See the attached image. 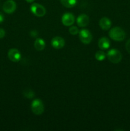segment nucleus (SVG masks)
Masks as SVG:
<instances>
[{"label":"nucleus","instance_id":"f257e3e1","mask_svg":"<svg viewBox=\"0 0 130 131\" xmlns=\"http://www.w3.org/2000/svg\"><path fill=\"white\" fill-rule=\"evenodd\" d=\"M109 37L113 40L121 42L126 38V33L120 27H114L110 30Z\"/></svg>","mask_w":130,"mask_h":131},{"label":"nucleus","instance_id":"f03ea898","mask_svg":"<svg viewBox=\"0 0 130 131\" xmlns=\"http://www.w3.org/2000/svg\"><path fill=\"white\" fill-rule=\"evenodd\" d=\"M108 60L112 63H118L122 60V54L119 50L116 49H112L109 50L107 54Z\"/></svg>","mask_w":130,"mask_h":131},{"label":"nucleus","instance_id":"7ed1b4c3","mask_svg":"<svg viewBox=\"0 0 130 131\" xmlns=\"http://www.w3.org/2000/svg\"><path fill=\"white\" fill-rule=\"evenodd\" d=\"M31 108L32 112L34 115H40L44 111V105L42 100L36 99L32 102Z\"/></svg>","mask_w":130,"mask_h":131},{"label":"nucleus","instance_id":"20e7f679","mask_svg":"<svg viewBox=\"0 0 130 131\" xmlns=\"http://www.w3.org/2000/svg\"><path fill=\"white\" fill-rule=\"evenodd\" d=\"M31 12L36 17H42L46 14V9L43 5L39 3H33L30 7Z\"/></svg>","mask_w":130,"mask_h":131},{"label":"nucleus","instance_id":"39448f33","mask_svg":"<svg viewBox=\"0 0 130 131\" xmlns=\"http://www.w3.org/2000/svg\"><path fill=\"white\" fill-rule=\"evenodd\" d=\"M79 37L80 40L84 44H89L93 40V35H92L91 33L86 29H83L79 31Z\"/></svg>","mask_w":130,"mask_h":131},{"label":"nucleus","instance_id":"423d86ee","mask_svg":"<svg viewBox=\"0 0 130 131\" xmlns=\"http://www.w3.org/2000/svg\"><path fill=\"white\" fill-rule=\"evenodd\" d=\"M17 8L16 3L14 0H7L3 5V10L8 14H13Z\"/></svg>","mask_w":130,"mask_h":131},{"label":"nucleus","instance_id":"0eeeda50","mask_svg":"<svg viewBox=\"0 0 130 131\" xmlns=\"http://www.w3.org/2000/svg\"><path fill=\"white\" fill-rule=\"evenodd\" d=\"M75 20V16L73 14L70 12L65 13L61 18L62 24L66 26H71L74 24Z\"/></svg>","mask_w":130,"mask_h":131},{"label":"nucleus","instance_id":"6e6552de","mask_svg":"<svg viewBox=\"0 0 130 131\" xmlns=\"http://www.w3.org/2000/svg\"><path fill=\"white\" fill-rule=\"evenodd\" d=\"M8 57L13 62H18L21 59V53L17 49H10L8 52Z\"/></svg>","mask_w":130,"mask_h":131},{"label":"nucleus","instance_id":"1a4fd4ad","mask_svg":"<svg viewBox=\"0 0 130 131\" xmlns=\"http://www.w3.org/2000/svg\"><path fill=\"white\" fill-rule=\"evenodd\" d=\"M51 45L56 49H62L65 45V41L61 37H55L51 40Z\"/></svg>","mask_w":130,"mask_h":131},{"label":"nucleus","instance_id":"9d476101","mask_svg":"<svg viewBox=\"0 0 130 131\" xmlns=\"http://www.w3.org/2000/svg\"><path fill=\"white\" fill-rule=\"evenodd\" d=\"M89 23V17L86 14H81L76 19V23L79 27L84 28L87 26Z\"/></svg>","mask_w":130,"mask_h":131},{"label":"nucleus","instance_id":"9b49d317","mask_svg":"<svg viewBox=\"0 0 130 131\" xmlns=\"http://www.w3.org/2000/svg\"><path fill=\"white\" fill-rule=\"evenodd\" d=\"M99 27L103 30H108L112 26V21L108 17H103L99 21Z\"/></svg>","mask_w":130,"mask_h":131},{"label":"nucleus","instance_id":"f8f14e48","mask_svg":"<svg viewBox=\"0 0 130 131\" xmlns=\"http://www.w3.org/2000/svg\"><path fill=\"white\" fill-rule=\"evenodd\" d=\"M110 46V42L109 39L105 37H101L98 41V47L101 50L108 49Z\"/></svg>","mask_w":130,"mask_h":131},{"label":"nucleus","instance_id":"ddd939ff","mask_svg":"<svg viewBox=\"0 0 130 131\" xmlns=\"http://www.w3.org/2000/svg\"><path fill=\"white\" fill-rule=\"evenodd\" d=\"M45 42L41 38H37L34 42V47L37 51H43L45 47Z\"/></svg>","mask_w":130,"mask_h":131},{"label":"nucleus","instance_id":"4468645a","mask_svg":"<svg viewBox=\"0 0 130 131\" xmlns=\"http://www.w3.org/2000/svg\"><path fill=\"white\" fill-rule=\"evenodd\" d=\"M60 1L66 8H73L77 3V0H60Z\"/></svg>","mask_w":130,"mask_h":131},{"label":"nucleus","instance_id":"2eb2a0df","mask_svg":"<svg viewBox=\"0 0 130 131\" xmlns=\"http://www.w3.org/2000/svg\"><path fill=\"white\" fill-rule=\"evenodd\" d=\"M106 58V54L102 51H98L96 52L95 54V58L98 61H101L105 59Z\"/></svg>","mask_w":130,"mask_h":131},{"label":"nucleus","instance_id":"dca6fc26","mask_svg":"<svg viewBox=\"0 0 130 131\" xmlns=\"http://www.w3.org/2000/svg\"><path fill=\"white\" fill-rule=\"evenodd\" d=\"M23 95L27 99H32L34 97V92L31 89H26L23 92Z\"/></svg>","mask_w":130,"mask_h":131},{"label":"nucleus","instance_id":"f3484780","mask_svg":"<svg viewBox=\"0 0 130 131\" xmlns=\"http://www.w3.org/2000/svg\"><path fill=\"white\" fill-rule=\"evenodd\" d=\"M69 33L72 35H76L79 34V28L76 26H71L69 28Z\"/></svg>","mask_w":130,"mask_h":131},{"label":"nucleus","instance_id":"a211bd4d","mask_svg":"<svg viewBox=\"0 0 130 131\" xmlns=\"http://www.w3.org/2000/svg\"><path fill=\"white\" fill-rule=\"evenodd\" d=\"M31 35V37H33V38H36V37H37V36L38 35V31H37L36 29H34V30H32L30 32V34H29Z\"/></svg>","mask_w":130,"mask_h":131},{"label":"nucleus","instance_id":"6ab92c4d","mask_svg":"<svg viewBox=\"0 0 130 131\" xmlns=\"http://www.w3.org/2000/svg\"><path fill=\"white\" fill-rule=\"evenodd\" d=\"M126 49L127 52L130 54V38L127 41L126 43Z\"/></svg>","mask_w":130,"mask_h":131},{"label":"nucleus","instance_id":"aec40b11","mask_svg":"<svg viewBox=\"0 0 130 131\" xmlns=\"http://www.w3.org/2000/svg\"><path fill=\"white\" fill-rule=\"evenodd\" d=\"M5 36V31L3 28H0V39L3 38Z\"/></svg>","mask_w":130,"mask_h":131},{"label":"nucleus","instance_id":"412c9836","mask_svg":"<svg viewBox=\"0 0 130 131\" xmlns=\"http://www.w3.org/2000/svg\"><path fill=\"white\" fill-rule=\"evenodd\" d=\"M4 19H5V17H4V15H3L2 13L0 12V24L3 22Z\"/></svg>","mask_w":130,"mask_h":131},{"label":"nucleus","instance_id":"4be33fe9","mask_svg":"<svg viewBox=\"0 0 130 131\" xmlns=\"http://www.w3.org/2000/svg\"><path fill=\"white\" fill-rule=\"evenodd\" d=\"M26 1L27 3H33L34 1V0H25Z\"/></svg>","mask_w":130,"mask_h":131}]
</instances>
